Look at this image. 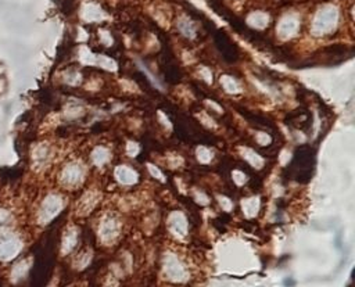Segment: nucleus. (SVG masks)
Returning a JSON list of instances; mask_svg holds the SVG:
<instances>
[{
    "label": "nucleus",
    "mask_w": 355,
    "mask_h": 287,
    "mask_svg": "<svg viewBox=\"0 0 355 287\" xmlns=\"http://www.w3.org/2000/svg\"><path fill=\"white\" fill-rule=\"evenodd\" d=\"M58 207H60V201L56 197H49L48 200L45 201L43 207H42V212H40V218L43 220H48L53 218L57 214Z\"/></svg>",
    "instance_id": "obj_2"
},
{
    "label": "nucleus",
    "mask_w": 355,
    "mask_h": 287,
    "mask_svg": "<svg viewBox=\"0 0 355 287\" xmlns=\"http://www.w3.org/2000/svg\"><path fill=\"white\" fill-rule=\"evenodd\" d=\"M21 250V241L17 237L7 235L0 240V259L9 261L14 258Z\"/></svg>",
    "instance_id": "obj_1"
}]
</instances>
